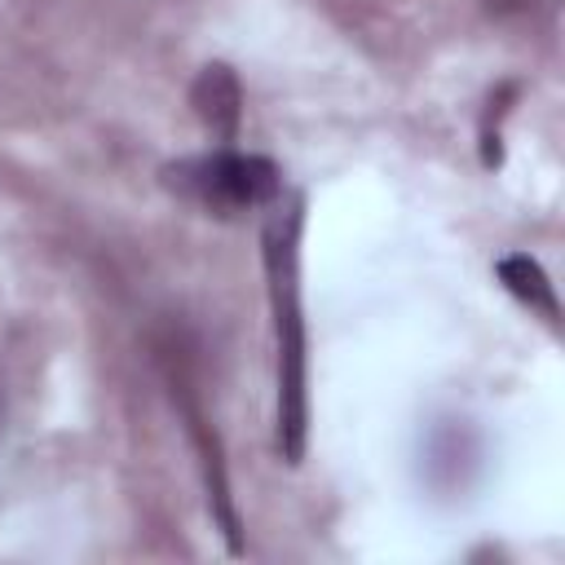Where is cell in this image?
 <instances>
[{
  "instance_id": "3",
  "label": "cell",
  "mask_w": 565,
  "mask_h": 565,
  "mask_svg": "<svg viewBox=\"0 0 565 565\" xmlns=\"http://www.w3.org/2000/svg\"><path fill=\"white\" fill-rule=\"evenodd\" d=\"M190 106L194 115L203 119V128L221 141H234L238 132V115H243V88H238V75L225 66V62H212L199 71L194 88H190Z\"/></svg>"
},
{
  "instance_id": "2",
  "label": "cell",
  "mask_w": 565,
  "mask_h": 565,
  "mask_svg": "<svg viewBox=\"0 0 565 565\" xmlns=\"http://www.w3.org/2000/svg\"><path fill=\"white\" fill-rule=\"evenodd\" d=\"M168 185L199 207L216 216H238L247 207H265L278 199L282 177L265 154H243V150H212L199 159H181L168 172Z\"/></svg>"
},
{
  "instance_id": "1",
  "label": "cell",
  "mask_w": 565,
  "mask_h": 565,
  "mask_svg": "<svg viewBox=\"0 0 565 565\" xmlns=\"http://www.w3.org/2000/svg\"><path fill=\"white\" fill-rule=\"evenodd\" d=\"M300 203L274 207L265 225V274L274 305V344H278V450L287 463L305 455V318H300Z\"/></svg>"
},
{
  "instance_id": "4",
  "label": "cell",
  "mask_w": 565,
  "mask_h": 565,
  "mask_svg": "<svg viewBox=\"0 0 565 565\" xmlns=\"http://www.w3.org/2000/svg\"><path fill=\"white\" fill-rule=\"evenodd\" d=\"M494 274H499V282L521 300V305H530L534 313H543L552 327L561 322V305H556V291H552V282H547V274H543V265L530 256V252H508V256H499V265H494Z\"/></svg>"
}]
</instances>
